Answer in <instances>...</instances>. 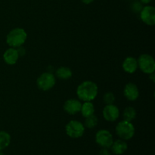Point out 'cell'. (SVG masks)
I'll return each mask as SVG.
<instances>
[{"label":"cell","instance_id":"cell-8","mask_svg":"<svg viewBox=\"0 0 155 155\" xmlns=\"http://www.w3.org/2000/svg\"><path fill=\"white\" fill-rule=\"evenodd\" d=\"M140 18L142 21L147 25L153 26L155 24V8L153 6L143 7L140 12Z\"/></svg>","mask_w":155,"mask_h":155},{"label":"cell","instance_id":"cell-9","mask_svg":"<svg viewBox=\"0 0 155 155\" xmlns=\"http://www.w3.org/2000/svg\"><path fill=\"white\" fill-rule=\"evenodd\" d=\"M120 110L114 104H106L103 110V117L109 122H114L119 117Z\"/></svg>","mask_w":155,"mask_h":155},{"label":"cell","instance_id":"cell-19","mask_svg":"<svg viewBox=\"0 0 155 155\" xmlns=\"http://www.w3.org/2000/svg\"><path fill=\"white\" fill-rule=\"evenodd\" d=\"M98 120L97 117L95 116L94 114H92L91 115V116L86 117L84 127H86V128H89V129H93L98 125Z\"/></svg>","mask_w":155,"mask_h":155},{"label":"cell","instance_id":"cell-22","mask_svg":"<svg viewBox=\"0 0 155 155\" xmlns=\"http://www.w3.org/2000/svg\"><path fill=\"white\" fill-rule=\"evenodd\" d=\"M17 51H18V55L19 56H24L26 53L25 48H24V47H22V45H21V46L18 47V48H17Z\"/></svg>","mask_w":155,"mask_h":155},{"label":"cell","instance_id":"cell-15","mask_svg":"<svg viewBox=\"0 0 155 155\" xmlns=\"http://www.w3.org/2000/svg\"><path fill=\"white\" fill-rule=\"evenodd\" d=\"M56 77L60 80H69L72 77V71L67 67H61L56 71Z\"/></svg>","mask_w":155,"mask_h":155},{"label":"cell","instance_id":"cell-27","mask_svg":"<svg viewBox=\"0 0 155 155\" xmlns=\"http://www.w3.org/2000/svg\"><path fill=\"white\" fill-rule=\"evenodd\" d=\"M0 155H4V154H3V152L2 151H0Z\"/></svg>","mask_w":155,"mask_h":155},{"label":"cell","instance_id":"cell-4","mask_svg":"<svg viewBox=\"0 0 155 155\" xmlns=\"http://www.w3.org/2000/svg\"><path fill=\"white\" fill-rule=\"evenodd\" d=\"M138 61V68H140L141 71L147 74H150L154 72L155 71V61L152 56L147 54H143L139 56Z\"/></svg>","mask_w":155,"mask_h":155},{"label":"cell","instance_id":"cell-17","mask_svg":"<svg viewBox=\"0 0 155 155\" xmlns=\"http://www.w3.org/2000/svg\"><path fill=\"white\" fill-rule=\"evenodd\" d=\"M11 143V136L5 131H0V151L5 149Z\"/></svg>","mask_w":155,"mask_h":155},{"label":"cell","instance_id":"cell-12","mask_svg":"<svg viewBox=\"0 0 155 155\" xmlns=\"http://www.w3.org/2000/svg\"><path fill=\"white\" fill-rule=\"evenodd\" d=\"M18 58H19V55H18L16 48H8L5 51L4 54H3L5 62L9 65H13L16 64L18 60Z\"/></svg>","mask_w":155,"mask_h":155},{"label":"cell","instance_id":"cell-13","mask_svg":"<svg viewBox=\"0 0 155 155\" xmlns=\"http://www.w3.org/2000/svg\"><path fill=\"white\" fill-rule=\"evenodd\" d=\"M138 68V61L135 58L127 57L123 63V69L128 74H133Z\"/></svg>","mask_w":155,"mask_h":155},{"label":"cell","instance_id":"cell-7","mask_svg":"<svg viewBox=\"0 0 155 155\" xmlns=\"http://www.w3.org/2000/svg\"><path fill=\"white\" fill-rule=\"evenodd\" d=\"M95 142L102 148H109L114 142L113 136L108 130H101L95 135Z\"/></svg>","mask_w":155,"mask_h":155},{"label":"cell","instance_id":"cell-25","mask_svg":"<svg viewBox=\"0 0 155 155\" xmlns=\"http://www.w3.org/2000/svg\"><path fill=\"white\" fill-rule=\"evenodd\" d=\"M82 2H83L84 4H86V5H89L90 4V3H92V2L94 1V0H81Z\"/></svg>","mask_w":155,"mask_h":155},{"label":"cell","instance_id":"cell-18","mask_svg":"<svg viewBox=\"0 0 155 155\" xmlns=\"http://www.w3.org/2000/svg\"><path fill=\"white\" fill-rule=\"evenodd\" d=\"M124 120L131 122L136 117V111L133 107H127L123 113Z\"/></svg>","mask_w":155,"mask_h":155},{"label":"cell","instance_id":"cell-2","mask_svg":"<svg viewBox=\"0 0 155 155\" xmlns=\"http://www.w3.org/2000/svg\"><path fill=\"white\" fill-rule=\"evenodd\" d=\"M27 37V34L24 29L15 28L6 36V42L12 48H18L25 42Z\"/></svg>","mask_w":155,"mask_h":155},{"label":"cell","instance_id":"cell-26","mask_svg":"<svg viewBox=\"0 0 155 155\" xmlns=\"http://www.w3.org/2000/svg\"><path fill=\"white\" fill-rule=\"evenodd\" d=\"M140 1L142 4H148V3L151 2L152 0H140Z\"/></svg>","mask_w":155,"mask_h":155},{"label":"cell","instance_id":"cell-16","mask_svg":"<svg viewBox=\"0 0 155 155\" xmlns=\"http://www.w3.org/2000/svg\"><path fill=\"white\" fill-rule=\"evenodd\" d=\"M80 111H81L82 115L84 117H87L94 114V113H95V107H94V104L91 101H85L82 104Z\"/></svg>","mask_w":155,"mask_h":155},{"label":"cell","instance_id":"cell-11","mask_svg":"<svg viewBox=\"0 0 155 155\" xmlns=\"http://www.w3.org/2000/svg\"><path fill=\"white\" fill-rule=\"evenodd\" d=\"M124 96L130 101H135L139 96V89L134 83H129L126 85L124 90Z\"/></svg>","mask_w":155,"mask_h":155},{"label":"cell","instance_id":"cell-21","mask_svg":"<svg viewBox=\"0 0 155 155\" xmlns=\"http://www.w3.org/2000/svg\"><path fill=\"white\" fill-rule=\"evenodd\" d=\"M143 8V6H142V3L140 2L136 1L131 5V9L134 13L139 14L140 13L141 11Z\"/></svg>","mask_w":155,"mask_h":155},{"label":"cell","instance_id":"cell-10","mask_svg":"<svg viewBox=\"0 0 155 155\" xmlns=\"http://www.w3.org/2000/svg\"><path fill=\"white\" fill-rule=\"evenodd\" d=\"M81 107L82 104L79 100L71 98L65 101L64 104V110L69 114L74 115L80 111Z\"/></svg>","mask_w":155,"mask_h":155},{"label":"cell","instance_id":"cell-20","mask_svg":"<svg viewBox=\"0 0 155 155\" xmlns=\"http://www.w3.org/2000/svg\"><path fill=\"white\" fill-rule=\"evenodd\" d=\"M103 101L106 104H113L115 101V96L112 92H107L103 96Z\"/></svg>","mask_w":155,"mask_h":155},{"label":"cell","instance_id":"cell-1","mask_svg":"<svg viewBox=\"0 0 155 155\" xmlns=\"http://www.w3.org/2000/svg\"><path fill=\"white\" fill-rule=\"evenodd\" d=\"M78 98L83 101H91L98 95V86L92 81H84L80 83L77 89Z\"/></svg>","mask_w":155,"mask_h":155},{"label":"cell","instance_id":"cell-3","mask_svg":"<svg viewBox=\"0 0 155 155\" xmlns=\"http://www.w3.org/2000/svg\"><path fill=\"white\" fill-rule=\"evenodd\" d=\"M116 133L123 140H130L134 136L135 127L131 122L120 121L116 127Z\"/></svg>","mask_w":155,"mask_h":155},{"label":"cell","instance_id":"cell-6","mask_svg":"<svg viewBox=\"0 0 155 155\" xmlns=\"http://www.w3.org/2000/svg\"><path fill=\"white\" fill-rule=\"evenodd\" d=\"M56 83V79L51 73H44L38 77L36 84L38 88L42 91L50 90L54 87Z\"/></svg>","mask_w":155,"mask_h":155},{"label":"cell","instance_id":"cell-23","mask_svg":"<svg viewBox=\"0 0 155 155\" xmlns=\"http://www.w3.org/2000/svg\"><path fill=\"white\" fill-rule=\"evenodd\" d=\"M99 155H111L110 152L109 151L108 148H103L101 151H99Z\"/></svg>","mask_w":155,"mask_h":155},{"label":"cell","instance_id":"cell-14","mask_svg":"<svg viewBox=\"0 0 155 155\" xmlns=\"http://www.w3.org/2000/svg\"><path fill=\"white\" fill-rule=\"evenodd\" d=\"M111 151L113 154L116 155H121L127 151V148H128V145H127V142L123 139H119L115 142H113L112 145L110 146Z\"/></svg>","mask_w":155,"mask_h":155},{"label":"cell","instance_id":"cell-24","mask_svg":"<svg viewBox=\"0 0 155 155\" xmlns=\"http://www.w3.org/2000/svg\"><path fill=\"white\" fill-rule=\"evenodd\" d=\"M149 79L152 80V82H155V75L154 72L151 73V74H149Z\"/></svg>","mask_w":155,"mask_h":155},{"label":"cell","instance_id":"cell-5","mask_svg":"<svg viewBox=\"0 0 155 155\" xmlns=\"http://www.w3.org/2000/svg\"><path fill=\"white\" fill-rule=\"evenodd\" d=\"M66 133L72 139H78L83 136L85 132V127L82 123L77 120H72L68 123L65 127Z\"/></svg>","mask_w":155,"mask_h":155}]
</instances>
